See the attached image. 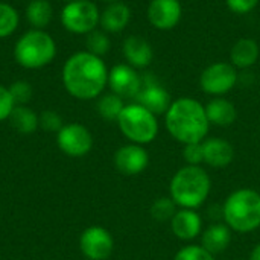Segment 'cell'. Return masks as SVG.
Segmentation results:
<instances>
[{
    "label": "cell",
    "instance_id": "cell-1",
    "mask_svg": "<svg viewBox=\"0 0 260 260\" xmlns=\"http://www.w3.org/2000/svg\"><path fill=\"white\" fill-rule=\"evenodd\" d=\"M66 91L79 101H91L102 94L108 85V69L101 56L88 50L75 52L62 66Z\"/></svg>",
    "mask_w": 260,
    "mask_h": 260
},
{
    "label": "cell",
    "instance_id": "cell-2",
    "mask_svg": "<svg viewBox=\"0 0 260 260\" xmlns=\"http://www.w3.org/2000/svg\"><path fill=\"white\" fill-rule=\"evenodd\" d=\"M165 123L169 134L183 145L204 142L210 128L206 107L192 98L174 101L165 114Z\"/></svg>",
    "mask_w": 260,
    "mask_h": 260
},
{
    "label": "cell",
    "instance_id": "cell-3",
    "mask_svg": "<svg viewBox=\"0 0 260 260\" xmlns=\"http://www.w3.org/2000/svg\"><path fill=\"white\" fill-rule=\"evenodd\" d=\"M212 180L201 166L186 165L175 172L169 184V197L180 209H193L206 203L210 195Z\"/></svg>",
    "mask_w": 260,
    "mask_h": 260
},
{
    "label": "cell",
    "instance_id": "cell-4",
    "mask_svg": "<svg viewBox=\"0 0 260 260\" xmlns=\"http://www.w3.org/2000/svg\"><path fill=\"white\" fill-rule=\"evenodd\" d=\"M222 219L236 233H251L260 227V193L242 187L232 192L222 206Z\"/></svg>",
    "mask_w": 260,
    "mask_h": 260
},
{
    "label": "cell",
    "instance_id": "cell-5",
    "mask_svg": "<svg viewBox=\"0 0 260 260\" xmlns=\"http://www.w3.org/2000/svg\"><path fill=\"white\" fill-rule=\"evenodd\" d=\"M56 56V43L44 29H30L24 32L14 46L15 62L29 70L49 66Z\"/></svg>",
    "mask_w": 260,
    "mask_h": 260
},
{
    "label": "cell",
    "instance_id": "cell-6",
    "mask_svg": "<svg viewBox=\"0 0 260 260\" xmlns=\"http://www.w3.org/2000/svg\"><path fill=\"white\" fill-rule=\"evenodd\" d=\"M117 125L131 143L142 146L151 143L158 134L157 116L137 102L125 105L117 119Z\"/></svg>",
    "mask_w": 260,
    "mask_h": 260
},
{
    "label": "cell",
    "instance_id": "cell-7",
    "mask_svg": "<svg viewBox=\"0 0 260 260\" xmlns=\"http://www.w3.org/2000/svg\"><path fill=\"white\" fill-rule=\"evenodd\" d=\"M101 12L91 0H73L64 5L61 11V24L75 35H87L96 29Z\"/></svg>",
    "mask_w": 260,
    "mask_h": 260
},
{
    "label": "cell",
    "instance_id": "cell-8",
    "mask_svg": "<svg viewBox=\"0 0 260 260\" xmlns=\"http://www.w3.org/2000/svg\"><path fill=\"white\" fill-rule=\"evenodd\" d=\"M58 148L69 157H84L93 148V136L82 123H67L56 133Z\"/></svg>",
    "mask_w": 260,
    "mask_h": 260
},
{
    "label": "cell",
    "instance_id": "cell-9",
    "mask_svg": "<svg viewBox=\"0 0 260 260\" xmlns=\"http://www.w3.org/2000/svg\"><path fill=\"white\" fill-rule=\"evenodd\" d=\"M238 84V72L233 64L215 62L204 69L200 78V85L204 93L222 96Z\"/></svg>",
    "mask_w": 260,
    "mask_h": 260
},
{
    "label": "cell",
    "instance_id": "cell-10",
    "mask_svg": "<svg viewBox=\"0 0 260 260\" xmlns=\"http://www.w3.org/2000/svg\"><path fill=\"white\" fill-rule=\"evenodd\" d=\"M79 248L88 260H107L113 254L114 239L107 229L91 225L82 232L79 238Z\"/></svg>",
    "mask_w": 260,
    "mask_h": 260
},
{
    "label": "cell",
    "instance_id": "cell-11",
    "mask_svg": "<svg viewBox=\"0 0 260 260\" xmlns=\"http://www.w3.org/2000/svg\"><path fill=\"white\" fill-rule=\"evenodd\" d=\"M108 87L122 99H136L142 88V76L129 64H117L108 70Z\"/></svg>",
    "mask_w": 260,
    "mask_h": 260
},
{
    "label": "cell",
    "instance_id": "cell-12",
    "mask_svg": "<svg viewBox=\"0 0 260 260\" xmlns=\"http://www.w3.org/2000/svg\"><path fill=\"white\" fill-rule=\"evenodd\" d=\"M136 102L149 110L151 113L166 114L172 101L166 88H163L154 76H142V88L136 96Z\"/></svg>",
    "mask_w": 260,
    "mask_h": 260
},
{
    "label": "cell",
    "instance_id": "cell-13",
    "mask_svg": "<svg viewBox=\"0 0 260 260\" xmlns=\"http://www.w3.org/2000/svg\"><path fill=\"white\" fill-rule=\"evenodd\" d=\"M149 165V154L142 145L129 143L120 146L114 154L116 169L128 177L142 174Z\"/></svg>",
    "mask_w": 260,
    "mask_h": 260
},
{
    "label": "cell",
    "instance_id": "cell-14",
    "mask_svg": "<svg viewBox=\"0 0 260 260\" xmlns=\"http://www.w3.org/2000/svg\"><path fill=\"white\" fill-rule=\"evenodd\" d=\"M181 12L183 9L180 0H151L146 15L155 29L168 30L180 23Z\"/></svg>",
    "mask_w": 260,
    "mask_h": 260
},
{
    "label": "cell",
    "instance_id": "cell-15",
    "mask_svg": "<svg viewBox=\"0 0 260 260\" xmlns=\"http://www.w3.org/2000/svg\"><path fill=\"white\" fill-rule=\"evenodd\" d=\"M171 230L180 241H193L201 235L203 218L193 209H180L172 216Z\"/></svg>",
    "mask_w": 260,
    "mask_h": 260
},
{
    "label": "cell",
    "instance_id": "cell-16",
    "mask_svg": "<svg viewBox=\"0 0 260 260\" xmlns=\"http://www.w3.org/2000/svg\"><path fill=\"white\" fill-rule=\"evenodd\" d=\"M203 155L204 163L215 169H222L230 166L235 160V148L230 142L221 137H210L206 139L203 143Z\"/></svg>",
    "mask_w": 260,
    "mask_h": 260
},
{
    "label": "cell",
    "instance_id": "cell-17",
    "mask_svg": "<svg viewBox=\"0 0 260 260\" xmlns=\"http://www.w3.org/2000/svg\"><path fill=\"white\" fill-rule=\"evenodd\" d=\"M122 52H123V56H125L126 62L134 69L148 67L152 62V58H154L152 46L143 37H139V35L128 37L123 41Z\"/></svg>",
    "mask_w": 260,
    "mask_h": 260
},
{
    "label": "cell",
    "instance_id": "cell-18",
    "mask_svg": "<svg viewBox=\"0 0 260 260\" xmlns=\"http://www.w3.org/2000/svg\"><path fill=\"white\" fill-rule=\"evenodd\" d=\"M232 242V230L224 222H213L201 235V247L210 254H219L229 248Z\"/></svg>",
    "mask_w": 260,
    "mask_h": 260
},
{
    "label": "cell",
    "instance_id": "cell-19",
    "mask_svg": "<svg viewBox=\"0 0 260 260\" xmlns=\"http://www.w3.org/2000/svg\"><path fill=\"white\" fill-rule=\"evenodd\" d=\"M129 20H131V11L128 5L122 2H114V3H110L102 11L99 24L102 26L105 32L116 34V32L123 30L128 26Z\"/></svg>",
    "mask_w": 260,
    "mask_h": 260
},
{
    "label": "cell",
    "instance_id": "cell-20",
    "mask_svg": "<svg viewBox=\"0 0 260 260\" xmlns=\"http://www.w3.org/2000/svg\"><path fill=\"white\" fill-rule=\"evenodd\" d=\"M206 114L210 125L216 126H230L238 119L236 107L224 98H215L206 105Z\"/></svg>",
    "mask_w": 260,
    "mask_h": 260
},
{
    "label": "cell",
    "instance_id": "cell-21",
    "mask_svg": "<svg viewBox=\"0 0 260 260\" xmlns=\"http://www.w3.org/2000/svg\"><path fill=\"white\" fill-rule=\"evenodd\" d=\"M259 44L251 38H241L235 43L230 52L232 64L236 69H248L259 59Z\"/></svg>",
    "mask_w": 260,
    "mask_h": 260
},
{
    "label": "cell",
    "instance_id": "cell-22",
    "mask_svg": "<svg viewBox=\"0 0 260 260\" xmlns=\"http://www.w3.org/2000/svg\"><path fill=\"white\" fill-rule=\"evenodd\" d=\"M24 15L32 29H44L53 18V8L47 0H30L26 6Z\"/></svg>",
    "mask_w": 260,
    "mask_h": 260
},
{
    "label": "cell",
    "instance_id": "cell-23",
    "mask_svg": "<svg viewBox=\"0 0 260 260\" xmlns=\"http://www.w3.org/2000/svg\"><path fill=\"white\" fill-rule=\"evenodd\" d=\"M8 120L11 126L20 134H32L40 128L38 114L27 105H15Z\"/></svg>",
    "mask_w": 260,
    "mask_h": 260
},
{
    "label": "cell",
    "instance_id": "cell-24",
    "mask_svg": "<svg viewBox=\"0 0 260 260\" xmlns=\"http://www.w3.org/2000/svg\"><path fill=\"white\" fill-rule=\"evenodd\" d=\"M96 108L102 119L110 120V122H113V120L117 122L122 110L125 108V104L120 96H117L114 93H105L99 98Z\"/></svg>",
    "mask_w": 260,
    "mask_h": 260
},
{
    "label": "cell",
    "instance_id": "cell-25",
    "mask_svg": "<svg viewBox=\"0 0 260 260\" xmlns=\"http://www.w3.org/2000/svg\"><path fill=\"white\" fill-rule=\"evenodd\" d=\"M20 23V14L18 11L5 2H0V40L8 38L12 35Z\"/></svg>",
    "mask_w": 260,
    "mask_h": 260
},
{
    "label": "cell",
    "instance_id": "cell-26",
    "mask_svg": "<svg viewBox=\"0 0 260 260\" xmlns=\"http://www.w3.org/2000/svg\"><path fill=\"white\" fill-rule=\"evenodd\" d=\"M85 44H87V50L96 56H104L105 53H108L110 47H111V41L107 35L105 30H91L90 34H87V40H85Z\"/></svg>",
    "mask_w": 260,
    "mask_h": 260
},
{
    "label": "cell",
    "instance_id": "cell-27",
    "mask_svg": "<svg viewBox=\"0 0 260 260\" xmlns=\"http://www.w3.org/2000/svg\"><path fill=\"white\" fill-rule=\"evenodd\" d=\"M151 216L157 221V222H166L171 221L172 216L177 212V204L172 201L171 197H163V198H157L152 206H151Z\"/></svg>",
    "mask_w": 260,
    "mask_h": 260
},
{
    "label": "cell",
    "instance_id": "cell-28",
    "mask_svg": "<svg viewBox=\"0 0 260 260\" xmlns=\"http://www.w3.org/2000/svg\"><path fill=\"white\" fill-rule=\"evenodd\" d=\"M38 126L47 133H58L64 126V123H62L61 116L56 111L44 110L43 113L38 114Z\"/></svg>",
    "mask_w": 260,
    "mask_h": 260
},
{
    "label": "cell",
    "instance_id": "cell-29",
    "mask_svg": "<svg viewBox=\"0 0 260 260\" xmlns=\"http://www.w3.org/2000/svg\"><path fill=\"white\" fill-rule=\"evenodd\" d=\"M11 96L15 102V105H26L32 99V87L27 81H15L9 87Z\"/></svg>",
    "mask_w": 260,
    "mask_h": 260
},
{
    "label": "cell",
    "instance_id": "cell-30",
    "mask_svg": "<svg viewBox=\"0 0 260 260\" xmlns=\"http://www.w3.org/2000/svg\"><path fill=\"white\" fill-rule=\"evenodd\" d=\"M174 260H215V256L201 245H187L175 254Z\"/></svg>",
    "mask_w": 260,
    "mask_h": 260
},
{
    "label": "cell",
    "instance_id": "cell-31",
    "mask_svg": "<svg viewBox=\"0 0 260 260\" xmlns=\"http://www.w3.org/2000/svg\"><path fill=\"white\" fill-rule=\"evenodd\" d=\"M201 143H189V145H184L183 158H184V161L187 165H190V166H200L201 163H204L203 145Z\"/></svg>",
    "mask_w": 260,
    "mask_h": 260
},
{
    "label": "cell",
    "instance_id": "cell-32",
    "mask_svg": "<svg viewBox=\"0 0 260 260\" xmlns=\"http://www.w3.org/2000/svg\"><path fill=\"white\" fill-rule=\"evenodd\" d=\"M14 108H15V102L11 96L9 87L0 84V122L8 120Z\"/></svg>",
    "mask_w": 260,
    "mask_h": 260
},
{
    "label": "cell",
    "instance_id": "cell-33",
    "mask_svg": "<svg viewBox=\"0 0 260 260\" xmlns=\"http://www.w3.org/2000/svg\"><path fill=\"white\" fill-rule=\"evenodd\" d=\"M225 2L229 9L233 11L235 14H248L259 3V0H225Z\"/></svg>",
    "mask_w": 260,
    "mask_h": 260
},
{
    "label": "cell",
    "instance_id": "cell-34",
    "mask_svg": "<svg viewBox=\"0 0 260 260\" xmlns=\"http://www.w3.org/2000/svg\"><path fill=\"white\" fill-rule=\"evenodd\" d=\"M250 260H260V244L253 248V251L250 254Z\"/></svg>",
    "mask_w": 260,
    "mask_h": 260
},
{
    "label": "cell",
    "instance_id": "cell-35",
    "mask_svg": "<svg viewBox=\"0 0 260 260\" xmlns=\"http://www.w3.org/2000/svg\"><path fill=\"white\" fill-rule=\"evenodd\" d=\"M102 2H108V3H114V2H119V0H102Z\"/></svg>",
    "mask_w": 260,
    "mask_h": 260
},
{
    "label": "cell",
    "instance_id": "cell-36",
    "mask_svg": "<svg viewBox=\"0 0 260 260\" xmlns=\"http://www.w3.org/2000/svg\"><path fill=\"white\" fill-rule=\"evenodd\" d=\"M64 3H69V2H73V0H62Z\"/></svg>",
    "mask_w": 260,
    "mask_h": 260
}]
</instances>
